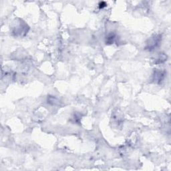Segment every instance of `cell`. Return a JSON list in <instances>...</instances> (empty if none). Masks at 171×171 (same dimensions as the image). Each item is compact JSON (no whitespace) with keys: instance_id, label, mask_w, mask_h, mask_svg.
Listing matches in <instances>:
<instances>
[{"instance_id":"cell-1","label":"cell","mask_w":171,"mask_h":171,"mask_svg":"<svg viewBox=\"0 0 171 171\" xmlns=\"http://www.w3.org/2000/svg\"><path fill=\"white\" fill-rule=\"evenodd\" d=\"M161 42V36H155L150 41V43L148 44V48L149 49H154Z\"/></svg>"}]
</instances>
